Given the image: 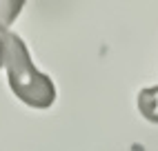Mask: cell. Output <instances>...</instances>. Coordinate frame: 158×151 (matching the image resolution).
Wrapping results in <instances>:
<instances>
[{
    "instance_id": "obj_2",
    "label": "cell",
    "mask_w": 158,
    "mask_h": 151,
    "mask_svg": "<svg viewBox=\"0 0 158 151\" xmlns=\"http://www.w3.org/2000/svg\"><path fill=\"white\" fill-rule=\"evenodd\" d=\"M138 111L145 120L158 124V87H147L138 93Z\"/></svg>"
},
{
    "instance_id": "obj_1",
    "label": "cell",
    "mask_w": 158,
    "mask_h": 151,
    "mask_svg": "<svg viewBox=\"0 0 158 151\" xmlns=\"http://www.w3.org/2000/svg\"><path fill=\"white\" fill-rule=\"evenodd\" d=\"M5 67H7L9 87L16 93V98H20L27 107L47 109V107L54 104V100H56L54 80L36 69V64L29 58V51L25 47V42L16 34L9 36Z\"/></svg>"
},
{
    "instance_id": "obj_3",
    "label": "cell",
    "mask_w": 158,
    "mask_h": 151,
    "mask_svg": "<svg viewBox=\"0 0 158 151\" xmlns=\"http://www.w3.org/2000/svg\"><path fill=\"white\" fill-rule=\"evenodd\" d=\"M9 36L11 31H7V27L0 25V67L5 64V58H7V45H9Z\"/></svg>"
}]
</instances>
